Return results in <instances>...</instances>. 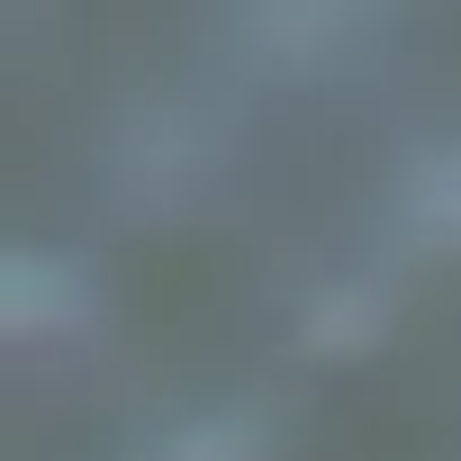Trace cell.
<instances>
[{"mask_svg": "<svg viewBox=\"0 0 461 461\" xmlns=\"http://www.w3.org/2000/svg\"><path fill=\"white\" fill-rule=\"evenodd\" d=\"M73 308H82L73 272H55V263H10V326H46V317L73 326Z\"/></svg>", "mask_w": 461, "mask_h": 461, "instance_id": "6da1fadb", "label": "cell"}, {"mask_svg": "<svg viewBox=\"0 0 461 461\" xmlns=\"http://www.w3.org/2000/svg\"><path fill=\"white\" fill-rule=\"evenodd\" d=\"M344 10L353 0H263V37L272 46H317V37L344 28Z\"/></svg>", "mask_w": 461, "mask_h": 461, "instance_id": "7a4b0ae2", "label": "cell"}, {"mask_svg": "<svg viewBox=\"0 0 461 461\" xmlns=\"http://www.w3.org/2000/svg\"><path fill=\"white\" fill-rule=\"evenodd\" d=\"M416 217L434 226V236H461V154H434L416 172Z\"/></svg>", "mask_w": 461, "mask_h": 461, "instance_id": "3957f363", "label": "cell"}, {"mask_svg": "<svg viewBox=\"0 0 461 461\" xmlns=\"http://www.w3.org/2000/svg\"><path fill=\"white\" fill-rule=\"evenodd\" d=\"M181 461H245V434H199Z\"/></svg>", "mask_w": 461, "mask_h": 461, "instance_id": "277c9868", "label": "cell"}]
</instances>
